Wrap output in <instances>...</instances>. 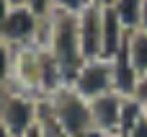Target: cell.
Returning <instances> with one entry per match:
<instances>
[{"instance_id":"obj_28","label":"cell","mask_w":147,"mask_h":137,"mask_svg":"<svg viewBox=\"0 0 147 137\" xmlns=\"http://www.w3.org/2000/svg\"><path fill=\"white\" fill-rule=\"evenodd\" d=\"M0 93H3V91H0Z\"/></svg>"},{"instance_id":"obj_5","label":"cell","mask_w":147,"mask_h":137,"mask_svg":"<svg viewBox=\"0 0 147 137\" xmlns=\"http://www.w3.org/2000/svg\"><path fill=\"white\" fill-rule=\"evenodd\" d=\"M39 23L41 18L28 10L26 5H18V8H10L5 23H3V31H0V41H5L8 47L13 49H21V47H31L34 39H36V31H39Z\"/></svg>"},{"instance_id":"obj_10","label":"cell","mask_w":147,"mask_h":137,"mask_svg":"<svg viewBox=\"0 0 147 137\" xmlns=\"http://www.w3.org/2000/svg\"><path fill=\"white\" fill-rule=\"evenodd\" d=\"M145 119V104L137 96H121V119H119V135L127 137L140 122Z\"/></svg>"},{"instance_id":"obj_18","label":"cell","mask_w":147,"mask_h":137,"mask_svg":"<svg viewBox=\"0 0 147 137\" xmlns=\"http://www.w3.org/2000/svg\"><path fill=\"white\" fill-rule=\"evenodd\" d=\"M10 3L8 0H0V31H3V23H5V18H8V13H10Z\"/></svg>"},{"instance_id":"obj_21","label":"cell","mask_w":147,"mask_h":137,"mask_svg":"<svg viewBox=\"0 0 147 137\" xmlns=\"http://www.w3.org/2000/svg\"><path fill=\"white\" fill-rule=\"evenodd\" d=\"M80 137H111V135H106V132H101V130H96V127H93V130H88L85 135H80Z\"/></svg>"},{"instance_id":"obj_23","label":"cell","mask_w":147,"mask_h":137,"mask_svg":"<svg viewBox=\"0 0 147 137\" xmlns=\"http://www.w3.org/2000/svg\"><path fill=\"white\" fill-rule=\"evenodd\" d=\"M23 137H41V132H39V127H34L31 132H26V135H23Z\"/></svg>"},{"instance_id":"obj_16","label":"cell","mask_w":147,"mask_h":137,"mask_svg":"<svg viewBox=\"0 0 147 137\" xmlns=\"http://www.w3.org/2000/svg\"><path fill=\"white\" fill-rule=\"evenodd\" d=\"M28 10H34L39 18H47V16H52L54 13V8H52V0H26L23 3Z\"/></svg>"},{"instance_id":"obj_20","label":"cell","mask_w":147,"mask_h":137,"mask_svg":"<svg viewBox=\"0 0 147 137\" xmlns=\"http://www.w3.org/2000/svg\"><path fill=\"white\" fill-rule=\"evenodd\" d=\"M140 28L147 31V0H142V18H140Z\"/></svg>"},{"instance_id":"obj_14","label":"cell","mask_w":147,"mask_h":137,"mask_svg":"<svg viewBox=\"0 0 147 137\" xmlns=\"http://www.w3.org/2000/svg\"><path fill=\"white\" fill-rule=\"evenodd\" d=\"M13 60H16V49L0 41V91H5L13 80Z\"/></svg>"},{"instance_id":"obj_25","label":"cell","mask_w":147,"mask_h":137,"mask_svg":"<svg viewBox=\"0 0 147 137\" xmlns=\"http://www.w3.org/2000/svg\"><path fill=\"white\" fill-rule=\"evenodd\" d=\"M8 3H10V5H13V8H18V5H23V3H26V0H8Z\"/></svg>"},{"instance_id":"obj_7","label":"cell","mask_w":147,"mask_h":137,"mask_svg":"<svg viewBox=\"0 0 147 137\" xmlns=\"http://www.w3.org/2000/svg\"><path fill=\"white\" fill-rule=\"evenodd\" d=\"M90 104V117L93 127L106 132V135H119V119H121V96L119 93H106L98 96Z\"/></svg>"},{"instance_id":"obj_17","label":"cell","mask_w":147,"mask_h":137,"mask_svg":"<svg viewBox=\"0 0 147 137\" xmlns=\"http://www.w3.org/2000/svg\"><path fill=\"white\" fill-rule=\"evenodd\" d=\"M134 96L142 101V104H147V73H142L140 75V80H137V91H134Z\"/></svg>"},{"instance_id":"obj_4","label":"cell","mask_w":147,"mask_h":137,"mask_svg":"<svg viewBox=\"0 0 147 137\" xmlns=\"http://www.w3.org/2000/svg\"><path fill=\"white\" fill-rule=\"evenodd\" d=\"M70 88L75 93H80L85 101H93L98 96H106V93H116L114 91V70H111V60H103V57H93V60H85L78 70V75L72 78Z\"/></svg>"},{"instance_id":"obj_24","label":"cell","mask_w":147,"mask_h":137,"mask_svg":"<svg viewBox=\"0 0 147 137\" xmlns=\"http://www.w3.org/2000/svg\"><path fill=\"white\" fill-rule=\"evenodd\" d=\"M0 137H13L8 130H5V127H3V122H0Z\"/></svg>"},{"instance_id":"obj_22","label":"cell","mask_w":147,"mask_h":137,"mask_svg":"<svg viewBox=\"0 0 147 137\" xmlns=\"http://www.w3.org/2000/svg\"><path fill=\"white\" fill-rule=\"evenodd\" d=\"M93 5H98V8H109V5H114V0H90Z\"/></svg>"},{"instance_id":"obj_2","label":"cell","mask_w":147,"mask_h":137,"mask_svg":"<svg viewBox=\"0 0 147 137\" xmlns=\"http://www.w3.org/2000/svg\"><path fill=\"white\" fill-rule=\"evenodd\" d=\"M36 111H39V98L5 88L0 93V122L13 137H23L36 127Z\"/></svg>"},{"instance_id":"obj_27","label":"cell","mask_w":147,"mask_h":137,"mask_svg":"<svg viewBox=\"0 0 147 137\" xmlns=\"http://www.w3.org/2000/svg\"><path fill=\"white\" fill-rule=\"evenodd\" d=\"M111 137H121V135H111Z\"/></svg>"},{"instance_id":"obj_1","label":"cell","mask_w":147,"mask_h":137,"mask_svg":"<svg viewBox=\"0 0 147 137\" xmlns=\"http://www.w3.org/2000/svg\"><path fill=\"white\" fill-rule=\"evenodd\" d=\"M49 52L59 62L67 85L78 75L80 65L85 62L83 49H80V36H78V16L75 13H52V36H49Z\"/></svg>"},{"instance_id":"obj_9","label":"cell","mask_w":147,"mask_h":137,"mask_svg":"<svg viewBox=\"0 0 147 137\" xmlns=\"http://www.w3.org/2000/svg\"><path fill=\"white\" fill-rule=\"evenodd\" d=\"M111 70H114V91H116L119 96H134L140 73H137V67H134L132 60H129L127 44L111 57Z\"/></svg>"},{"instance_id":"obj_19","label":"cell","mask_w":147,"mask_h":137,"mask_svg":"<svg viewBox=\"0 0 147 137\" xmlns=\"http://www.w3.org/2000/svg\"><path fill=\"white\" fill-rule=\"evenodd\" d=\"M127 137H147V122L142 119V122H140V124H137V127H134Z\"/></svg>"},{"instance_id":"obj_15","label":"cell","mask_w":147,"mask_h":137,"mask_svg":"<svg viewBox=\"0 0 147 137\" xmlns=\"http://www.w3.org/2000/svg\"><path fill=\"white\" fill-rule=\"evenodd\" d=\"M90 0H52V8L54 10H62V13H80Z\"/></svg>"},{"instance_id":"obj_13","label":"cell","mask_w":147,"mask_h":137,"mask_svg":"<svg viewBox=\"0 0 147 137\" xmlns=\"http://www.w3.org/2000/svg\"><path fill=\"white\" fill-rule=\"evenodd\" d=\"M114 13L119 16V21L124 23L127 31L140 28V18H142V0H114Z\"/></svg>"},{"instance_id":"obj_6","label":"cell","mask_w":147,"mask_h":137,"mask_svg":"<svg viewBox=\"0 0 147 137\" xmlns=\"http://www.w3.org/2000/svg\"><path fill=\"white\" fill-rule=\"evenodd\" d=\"M101 18H103V8L93 3H88L78 13V36L85 60L101 57Z\"/></svg>"},{"instance_id":"obj_26","label":"cell","mask_w":147,"mask_h":137,"mask_svg":"<svg viewBox=\"0 0 147 137\" xmlns=\"http://www.w3.org/2000/svg\"><path fill=\"white\" fill-rule=\"evenodd\" d=\"M145 122H147V104H145Z\"/></svg>"},{"instance_id":"obj_12","label":"cell","mask_w":147,"mask_h":137,"mask_svg":"<svg viewBox=\"0 0 147 137\" xmlns=\"http://www.w3.org/2000/svg\"><path fill=\"white\" fill-rule=\"evenodd\" d=\"M127 52H129V60L137 67V73L140 75L147 73V31L134 28L127 34Z\"/></svg>"},{"instance_id":"obj_11","label":"cell","mask_w":147,"mask_h":137,"mask_svg":"<svg viewBox=\"0 0 147 137\" xmlns=\"http://www.w3.org/2000/svg\"><path fill=\"white\" fill-rule=\"evenodd\" d=\"M36 127H39L41 137H70L67 132H65V127L59 124V119H57V114H54V109H52L49 98H39Z\"/></svg>"},{"instance_id":"obj_8","label":"cell","mask_w":147,"mask_h":137,"mask_svg":"<svg viewBox=\"0 0 147 137\" xmlns=\"http://www.w3.org/2000/svg\"><path fill=\"white\" fill-rule=\"evenodd\" d=\"M127 28L119 21V16L114 13V8H103V18H101V57L111 60L124 44H127Z\"/></svg>"},{"instance_id":"obj_3","label":"cell","mask_w":147,"mask_h":137,"mask_svg":"<svg viewBox=\"0 0 147 137\" xmlns=\"http://www.w3.org/2000/svg\"><path fill=\"white\" fill-rule=\"evenodd\" d=\"M47 98H49V104H52L59 124L65 127V132L70 137H80V135H85L88 130H93L90 104L80 93H75L70 85L59 88L54 96H47Z\"/></svg>"}]
</instances>
